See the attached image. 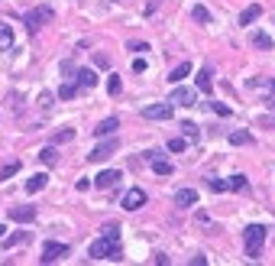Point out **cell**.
Returning <instances> with one entry per match:
<instances>
[{
    "label": "cell",
    "instance_id": "6da1fadb",
    "mask_svg": "<svg viewBox=\"0 0 275 266\" xmlns=\"http://www.w3.org/2000/svg\"><path fill=\"white\" fill-rule=\"evenodd\" d=\"M91 260H123V250H120V237H104L91 244Z\"/></svg>",
    "mask_w": 275,
    "mask_h": 266
},
{
    "label": "cell",
    "instance_id": "7a4b0ae2",
    "mask_svg": "<svg viewBox=\"0 0 275 266\" xmlns=\"http://www.w3.org/2000/svg\"><path fill=\"white\" fill-rule=\"evenodd\" d=\"M243 244H246V260H259L262 253V244H265V227L262 224H250L243 230Z\"/></svg>",
    "mask_w": 275,
    "mask_h": 266
},
{
    "label": "cell",
    "instance_id": "3957f363",
    "mask_svg": "<svg viewBox=\"0 0 275 266\" xmlns=\"http://www.w3.org/2000/svg\"><path fill=\"white\" fill-rule=\"evenodd\" d=\"M49 20H55V10H52V7H39V10H33V13L23 16V23H26V30H29V33H39V26L49 23Z\"/></svg>",
    "mask_w": 275,
    "mask_h": 266
},
{
    "label": "cell",
    "instance_id": "277c9868",
    "mask_svg": "<svg viewBox=\"0 0 275 266\" xmlns=\"http://www.w3.org/2000/svg\"><path fill=\"white\" fill-rule=\"evenodd\" d=\"M146 163L152 166L156 175H172V169H175V166L165 159V153H159V149H149V153H146Z\"/></svg>",
    "mask_w": 275,
    "mask_h": 266
},
{
    "label": "cell",
    "instance_id": "5b68a950",
    "mask_svg": "<svg viewBox=\"0 0 275 266\" xmlns=\"http://www.w3.org/2000/svg\"><path fill=\"white\" fill-rule=\"evenodd\" d=\"M143 117L146 120H168V117H172V101L149 104V108H143Z\"/></svg>",
    "mask_w": 275,
    "mask_h": 266
},
{
    "label": "cell",
    "instance_id": "8992f818",
    "mask_svg": "<svg viewBox=\"0 0 275 266\" xmlns=\"http://www.w3.org/2000/svg\"><path fill=\"white\" fill-rule=\"evenodd\" d=\"M120 179H123V175H120V169H104V172L97 175V179H94L91 185H94V189H101V192H107V189H117V185H120Z\"/></svg>",
    "mask_w": 275,
    "mask_h": 266
},
{
    "label": "cell",
    "instance_id": "52a82bcc",
    "mask_svg": "<svg viewBox=\"0 0 275 266\" xmlns=\"http://www.w3.org/2000/svg\"><path fill=\"white\" fill-rule=\"evenodd\" d=\"M68 253V244H58V241H49L46 247H42V256H39V260L42 263H55V260H62V256H65Z\"/></svg>",
    "mask_w": 275,
    "mask_h": 266
},
{
    "label": "cell",
    "instance_id": "ba28073f",
    "mask_svg": "<svg viewBox=\"0 0 275 266\" xmlns=\"http://www.w3.org/2000/svg\"><path fill=\"white\" fill-rule=\"evenodd\" d=\"M113 153H117V140H107V143L94 146L91 153H87V159H91V163H104V159H110Z\"/></svg>",
    "mask_w": 275,
    "mask_h": 266
},
{
    "label": "cell",
    "instance_id": "9c48e42d",
    "mask_svg": "<svg viewBox=\"0 0 275 266\" xmlns=\"http://www.w3.org/2000/svg\"><path fill=\"white\" fill-rule=\"evenodd\" d=\"M143 205H146V192L143 189H130L127 195H123V208L127 211H139Z\"/></svg>",
    "mask_w": 275,
    "mask_h": 266
},
{
    "label": "cell",
    "instance_id": "30bf717a",
    "mask_svg": "<svg viewBox=\"0 0 275 266\" xmlns=\"http://www.w3.org/2000/svg\"><path fill=\"white\" fill-rule=\"evenodd\" d=\"M10 218L20 221V224H33V221H36V208L33 205H16V208H10Z\"/></svg>",
    "mask_w": 275,
    "mask_h": 266
},
{
    "label": "cell",
    "instance_id": "8fae6325",
    "mask_svg": "<svg viewBox=\"0 0 275 266\" xmlns=\"http://www.w3.org/2000/svg\"><path fill=\"white\" fill-rule=\"evenodd\" d=\"M172 104H178V108H191V104H194V88H175V91H172Z\"/></svg>",
    "mask_w": 275,
    "mask_h": 266
},
{
    "label": "cell",
    "instance_id": "7c38bea8",
    "mask_svg": "<svg viewBox=\"0 0 275 266\" xmlns=\"http://www.w3.org/2000/svg\"><path fill=\"white\" fill-rule=\"evenodd\" d=\"M194 85H198V91H207V94H210V88H214V72H210V65H204L201 72H198Z\"/></svg>",
    "mask_w": 275,
    "mask_h": 266
},
{
    "label": "cell",
    "instance_id": "4fadbf2b",
    "mask_svg": "<svg viewBox=\"0 0 275 266\" xmlns=\"http://www.w3.org/2000/svg\"><path fill=\"white\" fill-rule=\"evenodd\" d=\"M49 185V175L46 172H36V175H29L26 179V195H36V192H42Z\"/></svg>",
    "mask_w": 275,
    "mask_h": 266
},
{
    "label": "cell",
    "instance_id": "5bb4252c",
    "mask_svg": "<svg viewBox=\"0 0 275 266\" xmlns=\"http://www.w3.org/2000/svg\"><path fill=\"white\" fill-rule=\"evenodd\" d=\"M75 82L84 85V88H94L97 85V72L94 68H75Z\"/></svg>",
    "mask_w": 275,
    "mask_h": 266
},
{
    "label": "cell",
    "instance_id": "9a60e30c",
    "mask_svg": "<svg viewBox=\"0 0 275 266\" xmlns=\"http://www.w3.org/2000/svg\"><path fill=\"white\" fill-rule=\"evenodd\" d=\"M259 16H262V7L259 4H253V7H246V10L243 13H239V26H250V23H256V20H259Z\"/></svg>",
    "mask_w": 275,
    "mask_h": 266
},
{
    "label": "cell",
    "instance_id": "2e32d148",
    "mask_svg": "<svg viewBox=\"0 0 275 266\" xmlns=\"http://www.w3.org/2000/svg\"><path fill=\"white\" fill-rule=\"evenodd\" d=\"M117 127H120V120L117 117H107V120H101L94 127V133H97V137H110V133H117Z\"/></svg>",
    "mask_w": 275,
    "mask_h": 266
},
{
    "label": "cell",
    "instance_id": "e0dca14e",
    "mask_svg": "<svg viewBox=\"0 0 275 266\" xmlns=\"http://www.w3.org/2000/svg\"><path fill=\"white\" fill-rule=\"evenodd\" d=\"M29 230H16V234H10V237H4V250H10V247H20V244H26L29 241Z\"/></svg>",
    "mask_w": 275,
    "mask_h": 266
},
{
    "label": "cell",
    "instance_id": "ac0fdd59",
    "mask_svg": "<svg viewBox=\"0 0 275 266\" xmlns=\"http://www.w3.org/2000/svg\"><path fill=\"white\" fill-rule=\"evenodd\" d=\"M7 49H13V30H10V23H0V52H7Z\"/></svg>",
    "mask_w": 275,
    "mask_h": 266
},
{
    "label": "cell",
    "instance_id": "d6986e66",
    "mask_svg": "<svg viewBox=\"0 0 275 266\" xmlns=\"http://www.w3.org/2000/svg\"><path fill=\"white\" fill-rule=\"evenodd\" d=\"M188 75H191V62H181V65H175V68H172L168 82H175V85H178V82H185Z\"/></svg>",
    "mask_w": 275,
    "mask_h": 266
},
{
    "label": "cell",
    "instance_id": "ffe728a7",
    "mask_svg": "<svg viewBox=\"0 0 275 266\" xmlns=\"http://www.w3.org/2000/svg\"><path fill=\"white\" fill-rule=\"evenodd\" d=\"M175 201H178L181 208H191L194 201H198V192H194V189H181L178 195H175Z\"/></svg>",
    "mask_w": 275,
    "mask_h": 266
},
{
    "label": "cell",
    "instance_id": "44dd1931",
    "mask_svg": "<svg viewBox=\"0 0 275 266\" xmlns=\"http://www.w3.org/2000/svg\"><path fill=\"white\" fill-rule=\"evenodd\" d=\"M230 143H233V146H253V133L233 130V133H230Z\"/></svg>",
    "mask_w": 275,
    "mask_h": 266
},
{
    "label": "cell",
    "instance_id": "7402d4cb",
    "mask_svg": "<svg viewBox=\"0 0 275 266\" xmlns=\"http://www.w3.org/2000/svg\"><path fill=\"white\" fill-rule=\"evenodd\" d=\"M181 133H185V140H188V143H198V137H201V133H198V123H194V120H185V123H181Z\"/></svg>",
    "mask_w": 275,
    "mask_h": 266
},
{
    "label": "cell",
    "instance_id": "603a6c76",
    "mask_svg": "<svg viewBox=\"0 0 275 266\" xmlns=\"http://www.w3.org/2000/svg\"><path fill=\"white\" fill-rule=\"evenodd\" d=\"M191 16H194V23H201V26H207L210 23V10H207V7H194V10H191Z\"/></svg>",
    "mask_w": 275,
    "mask_h": 266
},
{
    "label": "cell",
    "instance_id": "cb8c5ba5",
    "mask_svg": "<svg viewBox=\"0 0 275 266\" xmlns=\"http://www.w3.org/2000/svg\"><path fill=\"white\" fill-rule=\"evenodd\" d=\"M253 46H256V49H262V52H265V49H272V36H265L262 30H259V33H253Z\"/></svg>",
    "mask_w": 275,
    "mask_h": 266
},
{
    "label": "cell",
    "instance_id": "d4e9b609",
    "mask_svg": "<svg viewBox=\"0 0 275 266\" xmlns=\"http://www.w3.org/2000/svg\"><path fill=\"white\" fill-rule=\"evenodd\" d=\"M227 185H230V189H233V192H246V189H250V182H246V175H230V179H227Z\"/></svg>",
    "mask_w": 275,
    "mask_h": 266
},
{
    "label": "cell",
    "instance_id": "484cf974",
    "mask_svg": "<svg viewBox=\"0 0 275 266\" xmlns=\"http://www.w3.org/2000/svg\"><path fill=\"white\" fill-rule=\"evenodd\" d=\"M68 140H75V130L72 127H65V130H58L55 137H52V146H58V143H68Z\"/></svg>",
    "mask_w": 275,
    "mask_h": 266
},
{
    "label": "cell",
    "instance_id": "4316f807",
    "mask_svg": "<svg viewBox=\"0 0 275 266\" xmlns=\"http://www.w3.org/2000/svg\"><path fill=\"white\" fill-rule=\"evenodd\" d=\"M39 159H42V166H55V159H58V153H55V146H46L39 153Z\"/></svg>",
    "mask_w": 275,
    "mask_h": 266
},
{
    "label": "cell",
    "instance_id": "83f0119b",
    "mask_svg": "<svg viewBox=\"0 0 275 266\" xmlns=\"http://www.w3.org/2000/svg\"><path fill=\"white\" fill-rule=\"evenodd\" d=\"M16 172H20V163H7L4 169H0V182H7V179H10V175H16Z\"/></svg>",
    "mask_w": 275,
    "mask_h": 266
},
{
    "label": "cell",
    "instance_id": "f1b7e54d",
    "mask_svg": "<svg viewBox=\"0 0 275 266\" xmlns=\"http://www.w3.org/2000/svg\"><path fill=\"white\" fill-rule=\"evenodd\" d=\"M120 88H123L120 75H107V91H110V94H120Z\"/></svg>",
    "mask_w": 275,
    "mask_h": 266
},
{
    "label": "cell",
    "instance_id": "f546056e",
    "mask_svg": "<svg viewBox=\"0 0 275 266\" xmlns=\"http://www.w3.org/2000/svg\"><path fill=\"white\" fill-rule=\"evenodd\" d=\"M75 94H78V88H75V85H62V88H58V97H62V101H72Z\"/></svg>",
    "mask_w": 275,
    "mask_h": 266
},
{
    "label": "cell",
    "instance_id": "4dcf8cb0",
    "mask_svg": "<svg viewBox=\"0 0 275 266\" xmlns=\"http://www.w3.org/2000/svg\"><path fill=\"white\" fill-rule=\"evenodd\" d=\"M191 143L185 137H178V140H172V143H168V149H172V153H185V149H188Z\"/></svg>",
    "mask_w": 275,
    "mask_h": 266
},
{
    "label": "cell",
    "instance_id": "1f68e13d",
    "mask_svg": "<svg viewBox=\"0 0 275 266\" xmlns=\"http://www.w3.org/2000/svg\"><path fill=\"white\" fill-rule=\"evenodd\" d=\"M207 185H210V192H217V195H220V192H230V185H227L224 179H207Z\"/></svg>",
    "mask_w": 275,
    "mask_h": 266
},
{
    "label": "cell",
    "instance_id": "d6a6232c",
    "mask_svg": "<svg viewBox=\"0 0 275 266\" xmlns=\"http://www.w3.org/2000/svg\"><path fill=\"white\" fill-rule=\"evenodd\" d=\"M207 108L214 111V114H220V117H230V108H227V104H220V101H210Z\"/></svg>",
    "mask_w": 275,
    "mask_h": 266
},
{
    "label": "cell",
    "instance_id": "836d02e7",
    "mask_svg": "<svg viewBox=\"0 0 275 266\" xmlns=\"http://www.w3.org/2000/svg\"><path fill=\"white\" fill-rule=\"evenodd\" d=\"M101 234H104V237H120V224H104Z\"/></svg>",
    "mask_w": 275,
    "mask_h": 266
},
{
    "label": "cell",
    "instance_id": "e575fe53",
    "mask_svg": "<svg viewBox=\"0 0 275 266\" xmlns=\"http://www.w3.org/2000/svg\"><path fill=\"white\" fill-rule=\"evenodd\" d=\"M127 49H130V52H136V56H143V52H146L149 46H146V42H130Z\"/></svg>",
    "mask_w": 275,
    "mask_h": 266
},
{
    "label": "cell",
    "instance_id": "d590c367",
    "mask_svg": "<svg viewBox=\"0 0 275 266\" xmlns=\"http://www.w3.org/2000/svg\"><path fill=\"white\" fill-rule=\"evenodd\" d=\"M94 62H97V65H101V68H110V59L104 56V52H97V56H94Z\"/></svg>",
    "mask_w": 275,
    "mask_h": 266
},
{
    "label": "cell",
    "instance_id": "8d00e7d4",
    "mask_svg": "<svg viewBox=\"0 0 275 266\" xmlns=\"http://www.w3.org/2000/svg\"><path fill=\"white\" fill-rule=\"evenodd\" d=\"M159 4H162V0H149V4L143 7V13H146V16H152V13H156V7H159Z\"/></svg>",
    "mask_w": 275,
    "mask_h": 266
},
{
    "label": "cell",
    "instance_id": "74e56055",
    "mask_svg": "<svg viewBox=\"0 0 275 266\" xmlns=\"http://www.w3.org/2000/svg\"><path fill=\"white\" fill-rule=\"evenodd\" d=\"M49 104H52V94L42 91V94H39V108H49Z\"/></svg>",
    "mask_w": 275,
    "mask_h": 266
},
{
    "label": "cell",
    "instance_id": "f35d334b",
    "mask_svg": "<svg viewBox=\"0 0 275 266\" xmlns=\"http://www.w3.org/2000/svg\"><path fill=\"white\" fill-rule=\"evenodd\" d=\"M75 189H78V192H87V189H91V182H87V179H78Z\"/></svg>",
    "mask_w": 275,
    "mask_h": 266
},
{
    "label": "cell",
    "instance_id": "ab89813d",
    "mask_svg": "<svg viewBox=\"0 0 275 266\" xmlns=\"http://www.w3.org/2000/svg\"><path fill=\"white\" fill-rule=\"evenodd\" d=\"M265 108H269V111H275V94H269V97H265Z\"/></svg>",
    "mask_w": 275,
    "mask_h": 266
},
{
    "label": "cell",
    "instance_id": "60d3db41",
    "mask_svg": "<svg viewBox=\"0 0 275 266\" xmlns=\"http://www.w3.org/2000/svg\"><path fill=\"white\" fill-rule=\"evenodd\" d=\"M4 230H7V227H4V224H0V237H4Z\"/></svg>",
    "mask_w": 275,
    "mask_h": 266
},
{
    "label": "cell",
    "instance_id": "b9f144b4",
    "mask_svg": "<svg viewBox=\"0 0 275 266\" xmlns=\"http://www.w3.org/2000/svg\"><path fill=\"white\" fill-rule=\"evenodd\" d=\"M269 85H272V91H275V78H272V82H269Z\"/></svg>",
    "mask_w": 275,
    "mask_h": 266
}]
</instances>
